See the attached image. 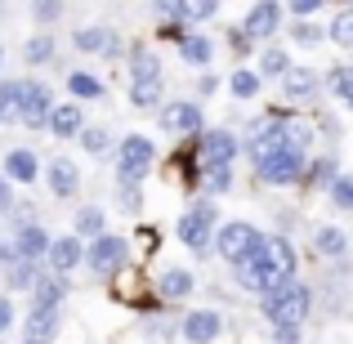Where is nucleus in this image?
Returning <instances> with one entry per match:
<instances>
[{
  "label": "nucleus",
  "mask_w": 353,
  "mask_h": 344,
  "mask_svg": "<svg viewBox=\"0 0 353 344\" xmlns=\"http://www.w3.org/2000/svg\"><path fill=\"white\" fill-rule=\"evenodd\" d=\"M259 309H264V318L273 327H300L313 309V291L304 282H282V286L259 295Z\"/></svg>",
  "instance_id": "nucleus-1"
},
{
  "label": "nucleus",
  "mask_w": 353,
  "mask_h": 344,
  "mask_svg": "<svg viewBox=\"0 0 353 344\" xmlns=\"http://www.w3.org/2000/svg\"><path fill=\"white\" fill-rule=\"evenodd\" d=\"M264 228H255V224H246V219H233V224H224L219 228V237H215V255L219 259H228L233 268L241 264H250V259H259L264 255Z\"/></svg>",
  "instance_id": "nucleus-2"
},
{
  "label": "nucleus",
  "mask_w": 353,
  "mask_h": 344,
  "mask_svg": "<svg viewBox=\"0 0 353 344\" xmlns=\"http://www.w3.org/2000/svg\"><path fill=\"white\" fill-rule=\"evenodd\" d=\"M215 201H192L188 210L179 215V224H174V237L183 241L188 250H197V255H210V232H215Z\"/></svg>",
  "instance_id": "nucleus-3"
},
{
  "label": "nucleus",
  "mask_w": 353,
  "mask_h": 344,
  "mask_svg": "<svg viewBox=\"0 0 353 344\" xmlns=\"http://www.w3.org/2000/svg\"><path fill=\"white\" fill-rule=\"evenodd\" d=\"M157 161V148L148 134H125L117 148V179L121 183H139L148 174V165Z\"/></svg>",
  "instance_id": "nucleus-4"
},
{
  "label": "nucleus",
  "mask_w": 353,
  "mask_h": 344,
  "mask_svg": "<svg viewBox=\"0 0 353 344\" xmlns=\"http://www.w3.org/2000/svg\"><path fill=\"white\" fill-rule=\"evenodd\" d=\"M125 259H130V241L125 237H117V232H103V237H94L85 246V268L94 277H112L125 268Z\"/></svg>",
  "instance_id": "nucleus-5"
},
{
  "label": "nucleus",
  "mask_w": 353,
  "mask_h": 344,
  "mask_svg": "<svg viewBox=\"0 0 353 344\" xmlns=\"http://www.w3.org/2000/svg\"><path fill=\"white\" fill-rule=\"evenodd\" d=\"M255 170H259V183H268V188H291V183L304 179V170H309V156L282 148L277 156H268L264 165H255Z\"/></svg>",
  "instance_id": "nucleus-6"
},
{
  "label": "nucleus",
  "mask_w": 353,
  "mask_h": 344,
  "mask_svg": "<svg viewBox=\"0 0 353 344\" xmlns=\"http://www.w3.org/2000/svg\"><path fill=\"white\" fill-rule=\"evenodd\" d=\"M54 112V94L45 81H23V94H18V121L32 130H45V121Z\"/></svg>",
  "instance_id": "nucleus-7"
},
{
  "label": "nucleus",
  "mask_w": 353,
  "mask_h": 344,
  "mask_svg": "<svg viewBox=\"0 0 353 344\" xmlns=\"http://www.w3.org/2000/svg\"><path fill=\"white\" fill-rule=\"evenodd\" d=\"M282 282H295V277H282V273H277V268L268 264L264 255L237 268V286H241L246 295H264V291H273V286H282Z\"/></svg>",
  "instance_id": "nucleus-8"
},
{
  "label": "nucleus",
  "mask_w": 353,
  "mask_h": 344,
  "mask_svg": "<svg viewBox=\"0 0 353 344\" xmlns=\"http://www.w3.org/2000/svg\"><path fill=\"white\" fill-rule=\"evenodd\" d=\"M45 259H50V273L54 277H68L77 264H85V241H81L77 232H72V237H50Z\"/></svg>",
  "instance_id": "nucleus-9"
},
{
  "label": "nucleus",
  "mask_w": 353,
  "mask_h": 344,
  "mask_svg": "<svg viewBox=\"0 0 353 344\" xmlns=\"http://www.w3.org/2000/svg\"><path fill=\"white\" fill-rule=\"evenodd\" d=\"M277 27H282V5L259 0V5H250L246 23H241V36H246V41H273Z\"/></svg>",
  "instance_id": "nucleus-10"
},
{
  "label": "nucleus",
  "mask_w": 353,
  "mask_h": 344,
  "mask_svg": "<svg viewBox=\"0 0 353 344\" xmlns=\"http://www.w3.org/2000/svg\"><path fill=\"white\" fill-rule=\"evenodd\" d=\"M241 152L237 134H228V130H210L206 139H201V170H210V165H233Z\"/></svg>",
  "instance_id": "nucleus-11"
},
{
  "label": "nucleus",
  "mask_w": 353,
  "mask_h": 344,
  "mask_svg": "<svg viewBox=\"0 0 353 344\" xmlns=\"http://www.w3.org/2000/svg\"><path fill=\"white\" fill-rule=\"evenodd\" d=\"M183 340L188 344H210L219 336V331H224V318H219L215 309H197V313H188V318H183Z\"/></svg>",
  "instance_id": "nucleus-12"
},
{
  "label": "nucleus",
  "mask_w": 353,
  "mask_h": 344,
  "mask_svg": "<svg viewBox=\"0 0 353 344\" xmlns=\"http://www.w3.org/2000/svg\"><path fill=\"white\" fill-rule=\"evenodd\" d=\"M282 94H286V103H313V99H318V72L313 68H291L282 77Z\"/></svg>",
  "instance_id": "nucleus-13"
},
{
  "label": "nucleus",
  "mask_w": 353,
  "mask_h": 344,
  "mask_svg": "<svg viewBox=\"0 0 353 344\" xmlns=\"http://www.w3.org/2000/svg\"><path fill=\"white\" fill-rule=\"evenodd\" d=\"M23 331L32 344H54V336L63 331V309H32Z\"/></svg>",
  "instance_id": "nucleus-14"
},
{
  "label": "nucleus",
  "mask_w": 353,
  "mask_h": 344,
  "mask_svg": "<svg viewBox=\"0 0 353 344\" xmlns=\"http://www.w3.org/2000/svg\"><path fill=\"white\" fill-rule=\"evenodd\" d=\"M45 130H50L54 139H81V130H85L81 103H54V112H50V121H45Z\"/></svg>",
  "instance_id": "nucleus-15"
},
{
  "label": "nucleus",
  "mask_w": 353,
  "mask_h": 344,
  "mask_svg": "<svg viewBox=\"0 0 353 344\" xmlns=\"http://www.w3.org/2000/svg\"><path fill=\"white\" fill-rule=\"evenodd\" d=\"M161 130H170V134H201V103H170L161 112Z\"/></svg>",
  "instance_id": "nucleus-16"
},
{
  "label": "nucleus",
  "mask_w": 353,
  "mask_h": 344,
  "mask_svg": "<svg viewBox=\"0 0 353 344\" xmlns=\"http://www.w3.org/2000/svg\"><path fill=\"white\" fill-rule=\"evenodd\" d=\"M5 179L9 183H32V179H41V156H36L32 148H14V152H5Z\"/></svg>",
  "instance_id": "nucleus-17"
},
{
  "label": "nucleus",
  "mask_w": 353,
  "mask_h": 344,
  "mask_svg": "<svg viewBox=\"0 0 353 344\" xmlns=\"http://www.w3.org/2000/svg\"><path fill=\"white\" fill-rule=\"evenodd\" d=\"M45 179H50V192L54 197H77L81 192V170L68 161V156H59V161H50V170H45Z\"/></svg>",
  "instance_id": "nucleus-18"
},
{
  "label": "nucleus",
  "mask_w": 353,
  "mask_h": 344,
  "mask_svg": "<svg viewBox=\"0 0 353 344\" xmlns=\"http://www.w3.org/2000/svg\"><path fill=\"white\" fill-rule=\"evenodd\" d=\"M14 250H18V259L36 264V259H45V250H50V232H45L41 224H23L18 237H14Z\"/></svg>",
  "instance_id": "nucleus-19"
},
{
  "label": "nucleus",
  "mask_w": 353,
  "mask_h": 344,
  "mask_svg": "<svg viewBox=\"0 0 353 344\" xmlns=\"http://www.w3.org/2000/svg\"><path fill=\"white\" fill-rule=\"evenodd\" d=\"M63 300H68V282L63 277H41L32 286V309H63Z\"/></svg>",
  "instance_id": "nucleus-20"
},
{
  "label": "nucleus",
  "mask_w": 353,
  "mask_h": 344,
  "mask_svg": "<svg viewBox=\"0 0 353 344\" xmlns=\"http://www.w3.org/2000/svg\"><path fill=\"white\" fill-rule=\"evenodd\" d=\"M264 259H268V264H273L282 277H295V264H300V259H295V246H291L286 237H268V241H264Z\"/></svg>",
  "instance_id": "nucleus-21"
},
{
  "label": "nucleus",
  "mask_w": 353,
  "mask_h": 344,
  "mask_svg": "<svg viewBox=\"0 0 353 344\" xmlns=\"http://www.w3.org/2000/svg\"><path fill=\"white\" fill-rule=\"evenodd\" d=\"M139 81H165L161 59L152 50H134V59H130V85H139Z\"/></svg>",
  "instance_id": "nucleus-22"
},
{
  "label": "nucleus",
  "mask_w": 353,
  "mask_h": 344,
  "mask_svg": "<svg viewBox=\"0 0 353 344\" xmlns=\"http://www.w3.org/2000/svg\"><path fill=\"white\" fill-rule=\"evenodd\" d=\"M192 286H197V282H192L188 268H165V273H161V295H165V300H188Z\"/></svg>",
  "instance_id": "nucleus-23"
},
{
  "label": "nucleus",
  "mask_w": 353,
  "mask_h": 344,
  "mask_svg": "<svg viewBox=\"0 0 353 344\" xmlns=\"http://www.w3.org/2000/svg\"><path fill=\"white\" fill-rule=\"evenodd\" d=\"M210 54H215L210 36H183V41H179V59H183V63H192V68H206Z\"/></svg>",
  "instance_id": "nucleus-24"
},
{
  "label": "nucleus",
  "mask_w": 353,
  "mask_h": 344,
  "mask_svg": "<svg viewBox=\"0 0 353 344\" xmlns=\"http://www.w3.org/2000/svg\"><path fill=\"white\" fill-rule=\"evenodd\" d=\"M286 72H291V54L277 50V45H268V50L259 54V77H277V81H282Z\"/></svg>",
  "instance_id": "nucleus-25"
},
{
  "label": "nucleus",
  "mask_w": 353,
  "mask_h": 344,
  "mask_svg": "<svg viewBox=\"0 0 353 344\" xmlns=\"http://www.w3.org/2000/svg\"><path fill=\"white\" fill-rule=\"evenodd\" d=\"M313 241H318V255L322 259H340L349 250V237L340 228H318V237H313Z\"/></svg>",
  "instance_id": "nucleus-26"
},
{
  "label": "nucleus",
  "mask_w": 353,
  "mask_h": 344,
  "mask_svg": "<svg viewBox=\"0 0 353 344\" xmlns=\"http://www.w3.org/2000/svg\"><path fill=\"white\" fill-rule=\"evenodd\" d=\"M68 90L77 99H103L108 94V85L99 77H90V72H72V77H68Z\"/></svg>",
  "instance_id": "nucleus-27"
},
{
  "label": "nucleus",
  "mask_w": 353,
  "mask_h": 344,
  "mask_svg": "<svg viewBox=\"0 0 353 344\" xmlns=\"http://www.w3.org/2000/svg\"><path fill=\"white\" fill-rule=\"evenodd\" d=\"M41 268L36 264H27V259H18V264H9V291H32L36 282H41Z\"/></svg>",
  "instance_id": "nucleus-28"
},
{
  "label": "nucleus",
  "mask_w": 353,
  "mask_h": 344,
  "mask_svg": "<svg viewBox=\"0 0 353 344\" xmlns=\"http://www.w3.org/2000/svg\"><path fill=\"white\" fill-rule=\"evenodd\" d=\"M165 94V81H139V85H130V103L134 108H157Z\"/></svg>",
  "instance_id": "nucleus-29"
},
{
  "label": "nucleus",
  "mask_w": 353,
  "mask_h": 344,
  "mask_svg": "<svg viewBox=\"0 0 353 344\" xmlns=\"http://www.w3.org/2000/svg\"><path fill=\"white\" fill-rule=\"evenodd\" d=\"M18 94H23V81H0V125L18 121Z\"/></svg>",
  "instance_id": "nucleus-30"
},
{
  "label": "nucleus",
  "mask_w": 353,
  "mask_h": 344,
  "mask_svg": "<svg viewBox=\"0 0 353 344\" xmlns=\"http://www.w3.org/2000/svg\"><path fill=\"white\" fill-rule=\"evenodd\" d=\"M77 237H103V210L99 206H85V210H77Z\"/></svg>",
  "instance_id": "nucleus-31"
},
{
  "label": "nucleus",
  "mask_w": 353,
  "mask_h": 344,
  "mask_svg": "<svg viewBox=\"0 0 353 344\" xmlns=\"http://www.w3.org/2000/svg\"><path fill=\"white\" fill-rule=\"evenodd\" d=\"M304 174H309L313 188H331V183H336V174H340V170H336V156H318V161H313Z\"/></svg>",
  "instance_id": "nucleus-32"
},
{
  "label": "nucleus",
  "mask_w": 353,
  "mask_h": 344,
  "mask_svg": "<svg viewBox=\"0 0 353 344\" xmlns=\"http://www.w3.org/2000/svg\"><path fill=\"white\" fill-rule=\"evenodd\" d=\"M72 45H77V50H85V54H103V45H108V27H81V32L72 36Z\"/></svg>",
  "instance_id": "nucleus-33"
},
{
  "label": "nucleus",
  "mask_w": 353,
  "mask_h": 344,
  "mask_svg": "<svg viewBox=\"0 0 353 344\" xmlns=\"http://www.w3.org/2000/svg\"><path fill=\"white\" fill-rule=\"evenodd\" d=\"M228 90H233V99H241V103H246V99H255L259 94V72H233V81H228Z\"/></svg>",
  "instance_id": "nucleus-34"
},
{
  "label": "nucleus",
  "mask_w": 353,
  "mask_h": 344,
  "mask_svg": "<svg viewBox=\"0 0 353 344\" xmlns=\"http://www.w3.org/2000/svg\"><path fill=\"white\" fill-rule=\"evenodd\" d=\"M23 59L32 63V68L50 63V59H54V36H36V41H27V45H23Z\"/></svg>",
  "instance_id": "nucleus-35"
},
{
  "label": "nucleus",
  "mask_w": 353,
  "mask_h": 344,
  "mask_svg": "<svg viewBox=\"0 0 353 344\" xmlns=\"http://www.w3.org/2000/svg\"><path fill=\"white\" fill-rule=\"evenodd\" d=\"M201 179H206L210 197H219V192L233 188V165H210V170H201Z\"/></svg>",
  "instance_id": "nucleus-36"
},
{
  "label": "nucleus",
  "mask_w": 353,
  "mask_h": 344,
  "mask_svg": "<svg viewBox=\"0 0 353 344\" xmlns=\"http://www.w3.org/2000/svg\"><path fill=\"white\" fill-rule=\"evenodd\" d=\"M331 41L345 45V50H353V9H340L336 23H331Z\"/></svg>",
  "instance_id": "nucleus-37"
},
{
  "label": "nucleus",
  "mask_w": 353,
  "mask_h": 344,
  "mask_svg": "<svg viewBox=\"0 0 353 344\" xmlns=\"http://www.w3.org/2000/svg\"><path fill=\"white\" fill-rule=\"evenodd\" d=\"M327 85L340 94V103H345V108H353V77H349V68H331Z\"/></svg>",
  "instance_id": "nucleus-38"
},
{
  "label": "nucleus",
  "mask_w": 353,
  "mask_h": 344,
  "mask_svg": "<svg viewBox=\"0 0 353 344\" xmlns=\"http://www.w3.org/2000/svg\"><path fill=\"white\" fill-rule=\"evenodd\" d=\"M108 143H112V134H108L103 125H85L81 130V148H85V152H108Z\"/></svg>",
  "instance_id": "nucleus-39"
},
{
  "label": "nucleus",
  "mask_w": 353,
  "mask_h": 344,
  "mask_svg": "<svg viewBox=\"0 0 353 344\" xmlns=\"http://www.w3.org/2000/svg\"><path fill=\"white\" fill-rule=\"evenodd\" d=\"M331 201H336V210H353V174H336V183H331Z\"/></svg>",
  "instance_id": "nucleus-40"
},
{
  "label": "nucleus",
  "mask_w": 353,
  "mask_h": 344,
  "mask_svg": "<svg viewBox=\"0 0 353 344\" xmlns=\"http://www.w3.org/2000/svg\"><path fill=\"white\" fill-rule=\"evenodd\" d=\"M291 41H295V45H318V41H322V27H313V23H295V27H291Z\"/></svg>",
  "instance_id": "nucleus-41"
},
{
  "label": "nucleus",
  "mask_w": 353,
  "mask_h": 344,
  "mask_svg": "<svg viewBox=\"0 0 353 344\" xmlns=\"http://www.w3.org/2000/svg\"><path fill=\"white\" fill-rule=\"evenodd\" d=\"M318 0H295V5H286L282 9V14H291V18H300V23H304V18H313V14H318Z\"/></svg>",
  "instance_id": "nucleus-42"
},
{
  "label": "nucleus",
  "mask_w": 353,
  "mask_h": 344,
  "mask_svg": "<svg viewBox=\"0 0 353 344\" xmlns=\"http://www.w3.org/2000/svg\"><path fill=\"white\" fill-rule=\"evenodd\" d=\"M117 197H121V206H125L130 215L139 210V188H134V183H117Z\"/></svg>",
  "instance_id": "nucleus-43"
},
{
  "label": "nucleus",
  "mask_w": 353,
  "mask_h": 344,
  "mask_svg": "<svg viewBox=\"0 0 353 344\" xmlns=\"http://www.w3.org/2000/svg\"><path fill=\"white\" fill-rule=\"evenodd\" d=\"M9 210H14V183H9L5 174H0V219H5Z\"/></svg>",
  "instance_id": "nucleus-44"
},
{
  "label": "nucleus",
  "mask_w": 353,
  "mask_h": 344,
  "mask_svg": "<svg viewBox=\"0 0 353 344\" xmlns=\"http://www.w3.org/2000/svg\"><path fill=\"white\" fill-rule=\"evenodd\" d=\"M277 344H300V327H273Z\"/></svg>",
  "instance_id": "nucleus-45"
},
{
  "label": "nucleus",
  "mask_w": 353,
  "mask_h": 344,
  "mask_svg": "<svg viewBox=\"0 0 353 344\" xmlns=\"http://www.w3.org/2000/svg\"><path fill=\"white\" fill-rule=\"evenodd\" d=\"M9 327H14V304H9L5 295H0V336H5Z\"/></svg>",
  "instance_id": "nucleus-46"
},
{
  "label": "nucleus",
  "mask_w": 353,
  "mask_h": 344,
  "mask_svg": "<svg viewBox=\"0 0 353 344\" xmlns=\"http://www.w3.org/2000/svg\"><path fill=\"white\" fill-rule=\"evenodd\" d=\"M59 14H63V5H36V18H41V23H54Z\"/></svg>",
  "instance_id": "nucleus-47"
},
{
  "label": "nucleus",
  "mask_w": 353,
  "mask_h": 344,
  "mask_svg": "<svg viewBox=\"0 0 353 344\" xmlns=\"http://www.w3.org/2000/svg\"><path fill=\"white\" fill-rule=\"evenodd\" d=\"M197 90H201V94H215V90H219V77H215V72H206V77L197 81Z\"/></svg>",
  "instance_id": "nucleus-48"
},
{
  "label": "nucleus",
  "mask_w": 353,
  "mask_h": 344,
  "mask_svg": "<svg viewBox=\"0 0 353 344\" xmlns=\"http://www.w3.org/2000/svg\"><path fill=\"white\" fill-rule=\"evenodd\" d=\"M0 63H5V50H0Z\"/></svg>",
  "instance_id": "nucleus-49"
},
{
  "label": "nucleus",
  "mask_w": 353,
  "mask_h": 344,
  "mask_svg": "<svg viewBox=\"0 0 353 344\" xmlns=\"http://www.w3.org/2000/svg\"><path fill=\"white\" fill-rule=\"evenodd\" d=\"M349 77H353V68H349Z\"/></svg>",
  "instance_id": "nucleus-50"
},
{
  "label": "nucleus",
  "mask_w": 353,
  "mask_h": 344,
  "mask_svg": "<svg viewBox=\"0 0 353 344\" xmlns=\"http://www.w3.org/2000/svg\"><path fill=\"white\" fill-rule=\"evenodd\" d=\"M23 344H32V340H23Z\"/></svg>",
  "instance_id": "nucleus-51"
}]
</instances>
